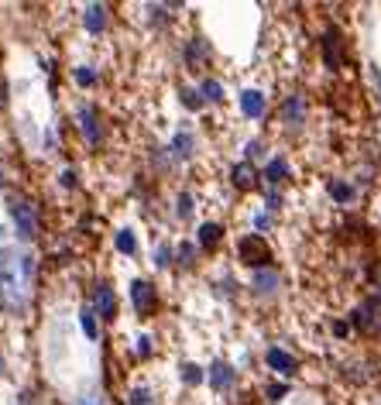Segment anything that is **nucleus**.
<instances>
[{"label":"nucleus","mask_w":381,"mask_h":405,"mask_svg":"<svg viewBox=\"0 0 381 405\" xmlns=\"http://www.w3.org/2000/svg\"><path fill=\"white\" fill-rule=\"evenodd\" d=\"M265 364L271 367L275 374H282V378H296V374H299V357H292V354L282 347H268Z\"/></svg>","instance_id":"13"},{"label":"nucleus","mask_w":381,"mask_h":405,"mask_svg":"<svg viewBox=\"0 0 381 405\" xmlns=\"http://www.w3.org/2000/svg\"><path fill=\"white\" fill-rule=\"evenodd\" d=\"M330 330H333V333H337V337L343 340V337H350V330H354V327H350V320H337V323H333Z\"/></svg>","instance_id":"37"},{"label":"nucleus","mask_w":381,"mask_h":405,"mask_svg":"<svg viewBox=\"0 0 381 405\" xmlns=\"http://www.w3.org/2000/svg\"><path fill=\"white\" fill-rule=\"evenodd\" d=\"M207 382H210V388L216 395H224V391H230L237 385V367L227 364V361H213L210 371H207Z\"/></svg>","instance_id":"12"},{"label":"nucleus","mask_w":381,"mask_h":405,"mask_svg":"<svg viewBox=\"0 0 381 405\" xmlns=\"http://www.w3.org/2000/svg\"><path fill=\"white\" fill-rule=\"evenodd\" d=\"M79 327H83V333H86L90 340H100V327H96V312H93V306H86L83 312H79Z\"/></svg>","instance_id":"25"},{"label":"nucleus","mask_w":381,"mask_h":405,"mask_svg":"<svg viewBox=\"0 0 381 405\" xmlns=\"http://www.w3.org/2000/svg\"><path fill=\"white\" fill-rule=\"evenodd\" d=\"M93 312H100V320L114 323L117 320V292L110 282H93Z\"/></svg>","instance_id":"8"},{"label":"nucleus","mask_w":381,"mask_h":405,"mask_svg":"<svg viewBox=\"0 0 381 405\" xmlns=\"http://www.w3.org/2000/svg\"><path fill=\"white\" fill-rule=\"evenodd\" d=\"M117 251L127 254V258L137 251V237H134L131 227H120V231H117Z\"/></svg>","instance_id":"26"},{"label":"nucleus","mask_w":381,"mask_h":405,"mask_svg":"<svg viewBox=\"0 0 381 405\" xmlns=\"http://www.w3.org/2000/svg\"><path fill=\"white\" fill-rule=\"evenodd\" d=\"M254 227H258V231H268V227H271V213H258V216H254Z\"/></svg>","instance_id":"38"},{"label":"nucleus","mask_w":381,"mask_h":405,"mask_svg":"<svg viewBox=\"0 0 381 405\" xmlns=\"http://www.w3.org/2000/svg\"><path fill=\"white\" fill-rule=\"evenodd\" d=\"M265 395H268V402H282V399L288 395V385L286 382H275V385L265 388Z\"/></svg>","instance_id":"33"},{"label":"nucleus","mask_w":381,"mask_h":405,"mask_svg":"<svg viewBox=\"0 0 381 405\" xmlns=\"http://www.w3.org/2000/svg\"><path fill=\"white\" fill-rule=\"evenodd\" d=\"M265 141H261V137H254V141H248V162L251 165H254V162H258V158H261V154H265Z\"/></svg>","instance_id":"36"},{"label":"nucleus","mask_w":381,"mask_h":405,"mask_svg":"<svg viewBox=\"0 0 381 405\" xmlns=\"http://www.w3.org/2000/svg\"><path fill=\"white\" fill-rule=\"evenodd\" d=\"M7 210H11V220H14V233H18L21 244H31L41 233V216L38 206L28 199V196H11L7 199Z\"/></svg>","instance_id":"2"},{"label":"nucleus","mask_w":381,"mask_h":405,"mask_svg":"<svg viewBox=\"0 0 381 405\" xmlns=\"http://www.w3.org/2000/svg\"><path fill=\"white\" fill-rule=\"evenodd\" d=\"M230 186H234L237 193H254V189L261 186V172L251 165L248 158H244V162H234V165H230Z\"/></svg>","instance_id":"10"},{"label":"nucleus","mask_w":381,"mask_h":405,"mask_svg":"<svg viewBox=\"0 0 381 405\" xmlns=\"http://www.w3.org/2000/svg\"><path fill=\"white\" fill-rule=\"evenodd\" d=\"M282 203H286V199H282L278 189H268V193H265V210L268 213H278V210H282Z\"/></svg>","instance_id":"34"},{"label":"nucleus","mask_w":381,"mask_h":405,"mask_svg":"<svg viewBox=\"0 0 381 405\" xmlns=\"http://www.w3.org/2000/svg\"><path fill=\"white\" fill-rule=\"evenodd\" d=\"M241 114L248 117V120H265L268 97L261 90H244V93H241Z\"/></svg>","instance_id":"17"},{"label":"nucleus","mask_w":381,"mask_h":405,"mask_svg":"<svg viewBox=\"0 0 381 405\" xmlns=\"http://www.w3.org/2000/svg\"><path fill=\"white\" fill-rule=\"evenodd\" d=\"M381 320V309L367 299V303H361V306L350 309V327L357 330V333H375V327H378Z\"/></svg>","instance_id":"14"},{"label":"nucleus","mask_w":381,"mask_h":405,"mask_svg":"<svg viewBox=\"0 0 381 405\" xmlns=\"http://www.w3.org/2000/svg\"><path fill=\"white\" fill-rule=\"evenodd\" d=\"M83 28H86L90 35H103V31L110 28V7H107V4H90V7L83 11Z\"/></svg>","instance_id":"15"},{"label":"nucleus","mask_w":381,"mask_h":405,"mask_svg":"<svg viewBox=\"0 0 381 405\" xmlns=\"http://www.w3.org/2000/svg\"><path fill=\"white\" fill-rule=\"evenodd\" d=\"M134 350H137V357H141V361H148V357L155 354V337L141 333V337H137V344H134Z\"/></svg>","instance_id":"32"},{"label":"nucleus","mask_w":381,"mask_h":405,"mask_svg":"<svg viewBox=\"0 0 381 405\" xmlns=\"http://www.w3.org/2000/svg\"><path fill=\"white\" fill-rule=\"evenodd\" d=\"M199 93H203V100H207V103H224V83H220V79H203V83H199Z\"/></svg>","instance_id":"23"},{"label":"nucleus","mask_w":381,"mask_h":405,"mask_svg":"<svg viewBox=\"0 0 381 405\" xmlns=\"http://www.w3.org/2000/svg\"><path fill=\"white\" fill-rule=\"evenodd\" d=\"M251 292L258 299H275L282 292V271L278 268H261L251 275Z\"/></svg>","instance_id":"9"},{"label":"nucleus","mask_w":381,"mask_h":405,"mask_svg":"<svg viewBox=\"0 0 381 405\" xmlns=\"http://www.w3.org/2000/svg\"><path fill=\"white\" fill-rule=\"evenodd\" d=\"M131 306L137 316H155L158 312V289L148 278H134L131 282Z\"/></svg>","instance_id":"6"},{"label":"nucleus","mask_w":381,"mask_h":405,"mask_svg":"<svg viewBox=\"0 0 381 405\" xmlns=\"http://www.w3.org/2000/svg\"><path fill=\"white\" fill-rule=\"evenodd\" d=\"M320 48H323V65L326 69H343L347 65V38H343V31L337 24H330L323 31V38H320Z\"/></svg>","instance_id":"4"},{"label":"nucleus","mask_w":381,"mask_h":405,"mask_svg":"<svg viewBox=\"0 0 381 405\" xmlns=\"http://www.w3.org/2000/svg\"><path fill=\"white\" fill-rule=\"evenodd\" d=\"M220 241H224V223H216V220L199 223V231H196V244H199V251H216Z\"/></svg>","instance_id":"19"},{"label":"nucleus","mask_w":381,"mask_h":405,"mask_svg":"<svg viewBox=\"0 0 381 405\" xmlns=\"http://www.w3.org/2000/svg\"><path fill=\"white\" fill-rule=\"evenodd\" d=\"M261 179H265L271 189H278L282 182H288V179H292V165H288L286 154H275V158H268V165H265V172H261Z\"/></svg>","instance_id":"16"},{"label":"nucleus","mask_w":381,"mask_h":405,"mask_svg":"<svg viewBox=\"0 0 381 405\" xmlns=\"http://www.w3.org/2000/svg\"><path fill=\"white\" fill-rule=\"evenodd\" d=\"M306 117H309V100L306 93H288L282 100V107H278V120L286 124V127H303Z\"/></svg>","instance_id":"7"},{"label":"nucleus","mask_w":381,"mask_h":405,"mask_svg":"<svg viewBox=\"0 0 381 405\" xmlns=\"http://www.w3.org/2000/svg\"><path fill=\"white\" fill-rule=\"evenodd\" d=\"M73 405H110V399H107V391H103V388H90V391L76 395V402H73Z\"/></svg>","instance_id":"28"},{"label":"nucleus","mask_w":381,"mask_h":405,"mask_svg":"<svg viewBox=\"0 0 381 405\" xmlns=\"http://www.w3.org/2000/svg\"><path fill=\"white\" fill-rule=\"evenodd\" d=\"M179 378H182V385H189V388H196V385H203V378H207V371L199 364H192V361H186V364H179Z\"/></svg>","instance_id":"22"},{"label":"nucleus","mask_w":381,"mask_h":405,"mask_svg":"<svg viewBox=\"0 0 381 405\" xmlns=\"http://www.w3.org/2000/svg\"><path fill=\"white\" fill-rule=\"evenodd\" d=\"M192 210H196V199H192V193H179V196H175V216H179V220H189Z\"/></svg>","instance_id":"30"},{"label":"nucleus","mask_w":381,"mask_h":405,"mask_svg":"<svg viewBox=\"0 0 381 405\" xmlns=\"http://www.w3.org/2000/svg\"><path fill=\"white\" fill-rule=\"evenodd\" d=\"M0 374H7V361L4 357H0Z\"/></svg>","instance_id":"40"},{"label":"nucleus","mask_w":381,"mask_h":405,"mask_svg":"<svg viewBox=\"0 0 381 405\" xmlns=\"http://www.w3.org/2000/svg\"><path fill=\"white\" fill-rule=\"evenodd\" d=\"M179 100H182L186 110H203V107H207V100H203V93H199L196 86H182V90H179Z\"/></svg>","instance_id":"24"},{"label":"nucleus","mask_w":381,"mask_h":405,"mask_svg":"<svg viewBox=\"0 0 381 405\" xmlns=\"http://www.w3.org/2000/svg\"><path fill=\"white\" fill-rule=\"evenodd\" d=\"M127 405H158V395H155L152 388H131L127 391Z\"/></svg>","instance_id":"27"},{"label":"nucleus","mask_w":381,"mask_h":405,"mask_svg":"<svg viewBox=\"0 0 381 405\" xmlns=\"http://www.w3.org/2000/svg\"><path fill=\"white\" fill-rule=\"evenodd\" d=\"M326 193H330V199H333L337 206H350V203H357V186L347 182V179H340V175H333V179L326 182Z\"/></svg>","instance_id":"18"},{"label":"nucleus","mask_w":381,"mask_h":405,"mask_svg":"<svg viewBox=\"0 0 381 405\" xmlns=\"http://www.w3.org/2000/svg\"><path fill=\"white\" fill-rule=\"evenodd\" d=\"M76 83L83 86V90H93L96 83H100V73H96L93 65H79V69H76Z\"/></svg>","instance_id":"31"},{"label":"nucleus","mask_w":381,"mask_h":405,"mask_svg":"<svg viewBox=\"0 0 381 405\" xmlns=\"http://www.w3.org/2000/svg\"><path fill=\"white\" fill-rule=\"evenodd\" d=\"M175 265L179 268H196L199 265V244H192V241H182L179 248H175Z\"/></svg>","instance_id":"21"},{"label":"nucleus","mask_w":381,"mask_h":405,"mask_svg":"<svg viewBox=\"0 0 381 405\" xmlns=\"http://www.w3.org/2000/svg\"><path fill=\"white\" fill-rule=\"evenodd\" d=\"M35 278H38V258L28 248L21 244L0 248V312H7L11 320L28 316L35 299Z\"/></svg>","instance_id":"1"},{"label":"nucleus","mask_w":381,"mask_h":405,"mask_svg":"<svg viewBox=\"0 0 381 405\" xmlns=\"http://www.w3.org/2000/svg\"><path fill=\"white\" fill-rule=\"evenodd\" d=\"M210 56H213V48L203 35H192V38L182 45V62H186V69H192V73H199V69L210 62Z\"/></svg>","instance_id":"11"},{"label":"nucleus","mask_w":381,"mask_h":405,"mask_svg":"<svg viewBox=\"0 0 381 405\" xmlns=\"http://www.w3.org/2000/svg\"><path fill=\"white\" fill-rule=\"evenodd\" d=\"M79 131H83L86 144H90L93 152L103 144V114H100L96 103H83V107H79Z\"/></svg>","instance_id":"5"},{"label":"nucleus","mask_w":381,"mask_h":405,"mask_svg":"<svg viewBox=\"0 0 381 405\" xmlns=\"http://www.w3.org/2000/svg\"><path fill=\"white\" fill-rule=\"evenodd\" d=\"M237 258H241V265H248V268H254V271L271 268V261H275L265 233H244V237L237 241Z\"/></svg>","instance_id":"3"},{"label":"nucleus","mask_w":381,"mask_h":405,"mask_svg":"<svg viewBox=\"0 0 381 405\" xmlns=\"http://www.w3.org/2000/svg\"><path fill=\"white\" fill-rule=\"evenodd\" d=\"M371 303H375V306L381 309V285H378V292H375V295H371Z\"/></svg>","instance_id":"39"},{"label":"nucleus","mask_w":381,"mask_h":405,"mask_svg":"<svg viewBox=\"0 0 381 405\" xmlns=\"http://www.w3.org/2000/svg\"><path fill=\"white\" fill-rule=\"evenodd\" d=\"M152 261H155V268H172V261H175V248L172 244H158L152 254Z\"/></svg>","instance_id":"29"},{"label":"nucleus","mask_w":381,"mask_h":405,"mask_svg":"<svg viewBox=\"0 0 381 405\" xmlns=\"http://www.w3.org/2000/svg\"><path fill=\"white\" fill-rule=\"evenodd\" d=\"M169 154H172V158H175V162H189L192 154H196V135H192L189 127H182L179 135L172 137Z\"/></svg>","instance_id":"20"},{"label":"nucleus","mask_w":381,"mask_h":405,"mask_svg":"<svg viewBox=\"0 0 381 405\" xmlns=\"http://www.w3.org/2000/svg\"><path fill=\"white\" fill-rule=\"evenodd\" d=\"M58 182H62V189H76V186H79V172H76V169H62V172H58Z\"/></svg>","instance_id":"35"}]
</instances>
